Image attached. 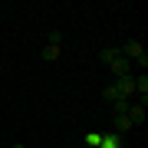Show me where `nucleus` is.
<instances>
[{"mask_svg": "<svg viewBox=\"0 0 148 148\" xmlns=\"http://www.w3.org/2000/svg\"><path fill=\"white\" fill-rule=\"evenodd\" d=\"M46 43H49V46H63V33H59V30H53V33L46 36Z\"/></svg>", "mask_w": 148, "mask_h": 148, "instance_id": "11", "label": "nucleus"}, {"mask_svg": "<svg viewBox=\"0 0 148 148\" xmlns=\"http://www.w3.org/2000/svg\"><path fill=\"white\" fill-rule=\"evenodd\" d=\"M125 115H128V122H132V125H142V122H145V106H128Z\"/></svg>", "mask_w": 148, "mask_h": 148, "instance_id": "4", "label": "nucleus"}, {"mask_svg": "<svg viewBox=\"0 0 148 148\" xmlns=\"http://www.w3.org/2000/svg\"><path fill=\"white\" fill-rule=\"evenodd\" d=\"M99 142H102V132H86V145L89 148H99Z\"/></svg>", "mask_w": 148, "mask_h": 148, "instance_id": "9", "label": "nucleus"}, {"mask_svg": "<svg viewBox=\"0 0 148 148\" xmlns=\"http://www.w3.org/2000/svg\"><path fill=\"white\" fill-rule=\"evenodd\" d=\"M59 53H63L59 46H49V43L43 46V59H59Z\"/></svg>", "mask_w": 148, "mask_h": 148, "instance_id": "7", "label": "nucleus"}, {"mask_svg": "<svg viewBox=\"0 0 148 148\" xmlns=\"http://www.w3.org/2000/svg\"><path fill=\"white\" fill-rule=\"evenodd\" d=\"M109 66H112V73H115V79H119V76H132V63H128V59L122 56V53H119L115 59H112Z\"/></svg>", "mask_w": 148, "mask_h": 148, "instance_id": "3", "label": "nucleus"}, {"mask_svg": "<svg viewBox=\"0 0 148 148\" xmlns=\"http://www.w3.org/2000/svg\"><path fill=\"white\" fill-rule=\"evenodd\" d=\"M115 56H119V49H115V46H106V49L99 53V59H102V63H112Z\"/></svg>", "mask_w": 148, "mask_h": 148, "instance_id": "8", "label": "nucleus"}, {"mask_svg": "<svg viewBox=\"0 0 148 148\" xmlns=\"http://www.w3.org/2000/svg\"><path fill=\"white\" fill-rule=\"evenodd\" d=\"M112 92H115V99H128L135 92V76H119L112 82Z\"/></svg>", "mask_w": 148, "mask_h": 148, "instance_id": "2", "label": "nucleus"}, {"mask_svg": "<svg viewBox=\"0 0 148 148\" xmlns=\"http://www.w3.org/2000/svg\"><path fill=\"white\" fill-rule=\"evenodd\" d=\"M119 53L125 56L128 63H138L142 69L148 66V53H145V46H142V43H138V40H125V46H122Z\"/></svg>", "mask_w": 148, "mask_h": 148, "instance_id": "1", "label": "nucleus"}, {"mask_svg": "<svg viewBox=\"0 0 148 148\" xmlns=\"http://www.w3.org/2000/svg\"><path fill=\"white\" fill-rule=\"evenodd\" d=\"M128 128H132V122H128V115H115V135L128 132Z\"/></svg>", "mask_w": 148, "mask_h": 148, "instance_id": "6", "label": "nucleus"}, {"mask_svg": "<svg viewBox=\"0 0 148 148\" xmlns=\"http://www.w3.org/2000/svg\"><path fill=\"white\" fill-rule=\"evenodd\" d=\"M99 148H122V135H115V132L102 135V142H99Z\"/></svg>", "mask_w": 148, "mask_h": 148, "instance_id": "5", "label": "nucleus"}, {"mask_svg": "<svg viewBox=\"0 0 148 148\" xmlns=\"http://www.w3.org/2000/svg\"><path fill=\"white\" fill-rule=\"evenodd\" d=\"M112 106H115V115H125L132 102H128V99H115V102H112Z\"/></svg>", "mask_w": 148, "mask_h": 148, "instance_id": "10", "label": "nucleus"}, {"mask_svg": "<svg viewBox=\"0 0 148 148\" xmlns=\"http://www.w3.org/2000/svg\"><path fill=\"white\" fill-rule=\"evenodd\" d=\"M10 148H27V145H10Z\"/></svg>", "mask_w": 148, "mask_h": 148, "instance_id": "12", "label": "nucleus"}]
</instances>
